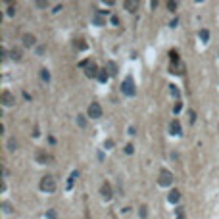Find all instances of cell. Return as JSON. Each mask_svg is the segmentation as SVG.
Segmentation results:
<instances>
[{
  "mask_svg": "<svg viewBox=\"0 0 219 219\" xmlns=\"http://www.w3.org/2000/svg\"><path fill=\"white\" fill-rule=\"evenodd\" d=\"M167 10L169 12H175L177 10V2H173V0H171V2H167Z\"/></svg>",
  "mask_w": 219,
  "mask_h": 219,
  "instance_id": "83f0119b",
  "label": "cell"
},
{
  "mask_svg": "<svg viewBox=\"0 0 219 219\" xmlns=\"http://www.w3.org/2000/svg\"><path fill=\"white\" fill-rule=\"evenodd\" d=\"M73 46H75V48H77V50H87V48H88V44L85 42V39H75Z\"/></svg>",
  "mask_w": 219,
  "mask_h": 219,
  "instance_id": "5bb4252c",
  "label": "cell"
},
{
  "mask_svg": "<svg viewBox=\"0 0 219 219\" xmlns=\"http://www.w3.org/2000/svg\"><path fill=\"white\" fill-rule=\"evenodd\" d=\"M129 135H136V129H135V127H129Z\"/></svg>",
  "mask_w": 219,
  "mask_h": 219,
  "instance_id": "f35d334b",
  "label": "cell"
},
{
  "mask_svg": "<svg viewBox=\"0 0 219 219\" xmlns=\"http://www.w3.org/2000/svg\"><path fill=\"white\" fill-rule=\"evenodd\" d=\"M37 6H39V8H46V6H48V0H39Z\"/></svg>",
  "mask_w": 219,
  "mask_h": 219,
  "instance_id": "d6a6232c",
  "label": "cell"
},
{
  "mask_svg": "<svg viewBox=\"0 0 219 219\" xmlns=\"http://www.w3.org/2000/svg\"><path fill=\"white\" fill-rule=\"evenodd\" d=\"M39 187H40V190L42 192H54L56 190V179L52 177V175H44L42 179H40V183H39Z\"/></svg>",
  "mask_w": 219,
  "mask_h": 219,
  "instance_id": "7a4b0ae2",
  "label": "cell"
},
{
  "mask_svg": "<svg viewBox=\"0 0 219 219\" xmlns=\"http://www.w3.org/2000/svg\"><path fill=\"white\" fill-rule=\"evenodd\" d=\"M2 210H4L6 213H12V206H10L8 202H4V204H2Z\"/></svg>",
  "mask_w": 219,
  "mask_h": 219,
  "instance_id": "1f68e13d",
  "label": "cell"
},
{
  "mask_svg": "<svg viewBox=\"0 0 219 219\" xmlns=\"http://www.w3.org/2000/svg\"><path fill=\"white\" fill-rule=\"evenodd\" d=\"M169 92H171V96H173V98H179V90H177V87H175V85H169Z\"/></svg>",
  "mask_w": 219,
  "mask_h": 219,
  "instance_id": "cb8c5ba5",
  "label": "cell"
},
{
  "mask_svg": "<svg viewBox=\"0 0 219 219\" xmlns=\"http://www.w3.org/2000/svg\"><path fill=\"white\" fill-rule=\"evenodd\" d=\"M106 71H110V75H115L117 73V65H115L113 62H108L106 64Z\"/></svg>",
  "mask_w": 219,
  "mask_h": 219,
  "instance_id": "e0dca14e",
  "label": "cell"
},
{
  "mask_svg": "<svg viewBox=\"0 0 219 219\" xmlns=\"http://www.w3.org/2000/svg\"><path fill=\"white\" fill-rule=\"evenodd\" d=\"M169 58H171V64H179V52L177 50H171L169 52Z\"/></svg>",
  "mask_w": 219,
  "mask_h": 219,
  "instance_id": "44dd1931",
  "label": "cell"
},
{
  "mask_svg": "<svg viewBox=\"0 0 219 219\" xmlns=\"http://www.w3.org/2000/svg\"><path fill=\"white\" fill-rule=\"evenodd\" d=\"M6 14H8V16H14V14H16V6H14V4H10V6H8V12H6Z\"/></svg>",
  "mask_w": 219,
  "mask_h": 219,
  "instance_id": "4dcf8cb0",
  "label": "cell"
},
{
  "mask_svg": "<svg viewBox=\"0 0 219 219\" xmlns=\"http://www.w3.org/2000/svg\"><path fill=\"white\" fill-rule=\"evenodd\" d=\"M35 42H37V37H35V35H31V33H25V35H23V44H25L27 48L35 46Z\"/></svg>",
  "mask_w": 219,
  "mask_h": 219,
  "instance_id": "9c48e42d",
  "label": "cell"
},
{
  "mask_svg": "<svg viewBox=\"0 0 219 219\" xmlns=\"http://www.w3.org/2000/svg\"><path fill=\"white\" fill-rule=\"evenodd\" d=\"M17 140H16V138H10V140H8V150H10V152H16V150H17Z\"/></svg>",
  "mask_w": 219,
  "mask_h": 219,
  "instance_id": "ac0fdd59",
  "label": "cell"
},
{
  "mask_svg": "<svg viewBox=\"0 0 219 219\" xmlns=\"http://www.w3.org/2000/svg\"><path fill=\"white\" fill-rule=\"evenodd\" d=\"M0 102H2L4 106H14V104H16V96L12 94L10 90H4L2 94H0Z\"/></svg>",
  "mask_w": 219,
  "mask_h": 219,
  "instance_id": "8992f818",
  "label": "cell"
},
{
  "mask_svg": "<svg viewBox=\"0 0 219 219\" xmlns=\"http://www.w3.org/2000/svg\"><path fill=\"white\" fill-rule=\"evenodd\" d=\"M77 125L81 127V129H85V127H87V119H85V115H77Z\"/></svg>",
  "mask_w": 219,
  "mask_h": 219,
  "instance_id": "603a6c76",
  "label": "cell"
},
{
  "mask_svg": "<svg viewBox=\"0 0 219 219\" xmlns=\"http://www.w3.org/2000/svg\"><path fill=\"white\" fill-rule=\"evenodd\" d=\"M158 183H159V187H169V184L173 183V175H171L167 169H161L159 171V177H158Z\"/></svg>",
  "mask_w": 219,
  "mask_h": 219,
  "instance_id": "277c9868",
  "label": "cell"
},
{
  "mask_svg": "<svg viewBox=\"0 0 219 219\" xmlns=\"http://www.w3.org/2000/svg\"><path fill=\"white\" fill-rule=\"evenodd\" d=\"M10 54H12V58H14V60H21V50H16V48H14Z\"/></svg>",
  "mask_w": 219,
  "mask_h": 219,
  "instance_id": "484cf974",
  "label": "cell"
},
{
  "mask_svg": "<svg viewBox=\"0 0 219 219\" xmlns=\"http://www.w3.org/2000/svg\"><path fill=\"white\" fill-rule=\"evenodd\" d=\"M123 6H125V10H129V12H136L138 2H135V0H125V2H123Z\"/></svg>",
  "mask_w": 219,
  "mask_h": 219,
  "instance_id": "4fadbf2b",
  "label": "cell"
},
{
  "mask_svg": "<svg viewBox=\"0 0 219 219\" xmlns=\"http://www.w3.org/2000/svg\"><path fill=\"white\" fill-rule=\"evenodd\" d=\"M42 52H44V46H39V48H37V54H39V56H40V54H42Z\"/></svg>",
  "mask_w": 219,
  "mask_h": 219,
  "instance_id": "74e56055",
  "label": "cell"
},
{
  "mask_svg": "<svg viewBox=\"0 0 219 219\" xmlns=\"http://www.w3.org/2000/svg\"><path fill=\"white\" fill-rule=\"evenodd\" d=\"M92 21H94V23H96V25H98V27H102V25H106V19H104V16L100 14V12H96V14H94V17H92Z\"/></svg>",
  "mask_w": 219,
  "mask_h": 219,
  "instance_id": "9a60e30c",
  "label": "cell"
},
{
  "mask_svg": "<svg viewBox=\"0 0 219 219\" xmlns=\"http://www.w3.org/2000/svg\"><path fill=\"white\" fill-rule=\"evenodd\" d=\"M79 67H85V75L87 77H98V73H100V69L96 67V64L92 60H83L79 64Z\"/></svg>",
  "mask_w": 219,
  "mask_h": 219,
  "instance_id": "3957f363",
  "label": "cell"
},
{
  "mask_svg": "<svg viewBox=\"0 0 219 219\" xmlns=\"http://www.w3.org/2000/svg\"><path fill=\"white\" fill-rule=\"evenodd\" d=\"M188 115H190V123H194L196 121V112H188Z\"/></svg>",
  "mask_w": 219,
  "mask_h": 219,
  "instance_id": "e575fe53",
  "label": "cell"
},
{
  "mask_svg": "<svg viewBox=\"0 0 219 219\" xmlns=\"http://www.w3.org/2000/svg\"><path fill=\"white\" fill-rule=\"evenodd\" d=\"M100 194H102L104 200H112V198H113V190H112V187H110V183H104L102 187H100Z\"/></svg>",
  "mask_w": 219,
  "mask_h": 219,
  "instance_id": "52a82bcc",
  "label": "cell"
},
{
  "mask_svg": "<svg viewBox=\"0 0 219 219\" xmlns=\"http://www.w3.org/2000/svg\"><path fill=\"white\" fill-rule=\"evenodd\" d=\"M108 79H110V73L106 71V69H100V73H98V81H100V83H106Z\"/></svg>",
  "mask_w": 219,
  "mask_h": 219,
  "instance_id": "2e32d148",
  "label": "cell"
},
{
  "mask_svg": "<svg viewBox=\"0 0 219 219\" xmlns=\"http://www.w3.org/2000/svg\"><path fill=\"white\" fill-rule=\"evenodd\" d=\"M177 219H184V207H177Z\"/></svg>",
  "mask_w": 219,
  "mask_h": 219,
  "instance_id": "f546056e",
  "label": "cell"
},
{
  "mask_svg": "<svg viewBox=\"0 0 219 219\" xmlns=\"http://www.w3.org/2000/svg\"><path fill=\"white\" fill-rule=\"evenodd\" d=\"M181 110H183V104H181V102H177V104H175V108H173V112H175V113H179Z\"/></svg>",
  "mask_w": 219,
  "mask_h": 219,
  "instance_id": "836d02e7",
  "label": "cell"
},
{
  "mask_svg": "<svg viewBox=\"0 0 219 219\" xmlns=\"http://www.w3.org/2000/svg\"><path fill=\"white\" fill-rule=\"evenodd\" d=\"M79 177V171H73L71 175H69V181H67V188H71L73 187V183H75V179Z\"/></svg>",
  "mask_w": 219,
  "mask_h": 219,
  "instance_id": "d6986e66",
  "label": "cell"
},
{
  "mask_svg": "<svg viewBox=\"0 0 219 219\" xmlns=\"http://www.w3.org/2000/svg\"><path fill=\"white\" fill-rule=\"evenodd\" d=\"M40 79H42V81H46V83L50 81V73H48V69H46V67H42V69H40Z\"/></svg>",
  "mask_w": 219,
  "mask_h": 219,
  "instance_id": "ffe728a7",
  "label": "cell"
},
{
  "mask_svg": "<svg viewBox=\"0 0 219 219\" xmlns=\"http://www.w3.org/2000/svg\"><path fill=\"white\" fill-rule=\"evenodd\" d=\"M88 117H92V119L102 117V106H100L98 102H92L90 106H88Z\"/></svg>",
  "mask_w": 219,
  "mask_h": 219,
  "instance_id": "5b68a950",
  "label": "cell"
},
{
  "mask_svg": "<svg viewBox=\"0 0 219 219\" xmlns=\"http://www.w3.org/2000/svg\"><path fill=\"white\" fill-rule=\"evenodd\" d=\"M200 39L204 42H207V40H210V31H207V29H200Z\"/></svg>",
  "mask_w": 219,
  "mask_h": 219,
  "instance_id": "7402d4cb",
  "label": "cell"
},
{
  "mask_svg": "<svg viewBox=\"0 0 219 219\" xmlns=\"http://www.w3.org/2000/svg\"><path fill=\"white\" fill-rule=\"evenodd\" d=\"M121 92L125 96H135L136 94V87H135V79L131 75H127L125 81L121 83Z\"/></svg>",
  "mask_w": 219,
  "mask_h": 219,
  "instance_id": "6da1fadb",
  "label": "cell"
},
{
  "mask_svg": "<svg viewBox=\"0 0 219 219\" xmlns=\"http://www.w3.org/2000/svg\"><path fill=\"white\" fill-rule=\"evenodd\" d=\"M169 133L171 135H181V123H179V119H173L169 123Z\"/></svg>",
  "mask_w": 219,
  "mask_h": 219,
  "instance_id": "30bf717a",
  "label": "cell"
},
{
  "mask_svg": "<svg viewBox=\"0 0 219 219\" xmlns=\"http://www.w3.org/2000/svg\"><path fill=\"white\" fill-rule=\"evenodd\" d=\"M46 217H48V219H58V213L54 210H48V212H46Z\"/></svg>",
  "mask_w": 219,
  "mask_h": 219,
  "instance_id": "4316f807",
  "label": "cell"
},
{
  "mask_svg": "<svg viewBox=\"0 0 219 219\" xmlns=\"http://www.w3.org/2000/svg\"><path fill=\"white\" fill-rule=\"evenodd\" d=\"M112 146H113V140H106V142H104V148H108V150H110Z\"/></svg>",
  "mask_w": 219,
  "mask_h": 219,
  "instance_id": "d590c367",
  "label": "cell"
},
{
  "mask_svg": "<svg viewBox=\"0 0 219 219\" xmlns=\"http://www.w3.org/2000/svg\"><path fill=\"white\" fill-rule=\"evenodd\" d=\"M179 198H181V192H179L177 188L169 190V194H167V200H169L171 204H177V202H179Z\"/></svg>",
  "mask_w": 219,
  "mask_h": 219,
  "instance_id": "8fae6325",
  "label": "cell"
},
{
  "mask_svg": "<svg viewBox=\"0 0 219 219\" xmlns=\"http://www.w3.org/2000/svg\"><path fill=\"white\" fill-rule=\"evenodd\" d=\"M112 23H113V25H119V19H117V16H112Z\"/></svg>",
  "mask_w": 219,
  "mask_h": 219,
  "instance_id": "8d00e7d4",
  "label": "cell"
},
{
  "mask_svg": "<svg viewBox=\"0 0 219 219\" xmlns=\"http://www.w3.org/2000/svg\"><path fill=\"white\" fill-rule=\"evenodd\" d=\"M169 71L171 73H175V75H179V73H183L184 71V67H183V64L179 62V64H171L169 65Z\"/></svg>",
  "mask_w": 219,
  "mask_h": 219,
  "instance_id": "7c38bea8",
  "label": "cell"
},
{
  "mask_svg": "<svg viewBox=\"0 0 219 219\" xmlns=\"http://www.w3.org/2000/svg\"><path fill=\"white\" fill-rule=\"evenodd\" d=\"M35 158H37V161L42 164V165H46L50 161V154H46V150H37V156Z\"/></svg>",
  "mask_w": 219,
  "mask_h": 219,
  "instance_id": "ba28073f",
  "label": "cell"
},
{
  "mask_svg": "<svg viewBox=\"0 0 219 219\" xmlns=\"http://www.w3.org/2000/svg\"><path fill=\"white\" fill-rule=\"evenodd\" d=\"M135 152V146L133 144H125V154H133Z\"/></svg>",
  "mask_w": 219,
  "mask_h": 219,
  "instance_id": "f1b7e54d",
  "label": "cell"
},
{
  "mask_svg": "<svg viewBox=\"0 0 219 219\" xmlns=\"http://www.w3.org/2000/svg\"><path fill=\"white\" fill-rule=\"evenodd\" d=\"M138 215L144 219V217L148 215V207H146V206H140V207H138Z\"/></svg>",
  "mask_w": 219,
  "mask_h": 219,
  "instance_id": "d4e9b609",
  "label": "cell"
}]
</instances>
